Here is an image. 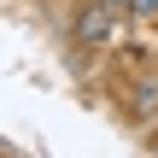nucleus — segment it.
I'll return each instance as SVG.
<instances>
[{
	"label": "nucleus",
	"mask_w": 158,
	"mask_h": 158,
	"mask_svg": "<svg viewBox=\"0 0 158 158\" xmlns=\"http://www.w3.org/2000/svg\"><path fill=\"white\" fill-rule=\"evenodd\" d=\"M129 29H135V18L111 0H76V12H70V41L82 53H117L129 41Z\"/></svg>",
	"instance_id": "f257e3e1"
},
{
	"label": "nucleus",
	"mask_w": 158,
	"mask_h": 158,
	"mask_svg": "<svg viewBox=\"0 0 158 158\" xmlns=\"http://www.w3.org/2000/svg\"><path fill=\"white\" fill-rule=\"evenodd\" d=\"M129 18L135 23H158V0H129Z\"/></svg>",
	"instance_id": "f03ea898"
}]
</instances>
